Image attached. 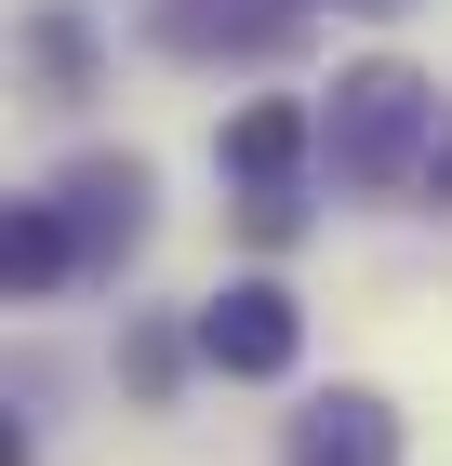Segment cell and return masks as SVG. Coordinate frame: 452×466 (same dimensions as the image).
I'll return each instance as SVG.
<instances>
[{
	"label": "cell",
	"mask_w": 452,
	"mask_h": 466,
	"mask_svg": "<svg viewBox=\"0 0 452 466\" xmlns=\"http://www.w3.org/2000/svg\"><path fill=\"white\" fill-rule=\"evenodd\" d=\"M0 267H14V293H67L80 280V240H67V214H54V200H14V227H0Z\"/></svg>",
	"instance_id": "8992f818"
},
{
	"label": "cell",
	"mask_w": 452,
	"mask_h": 466,
	"mask_svg": "<svg viewBox=\"0 0 452 466\" xmlns=\"http://www.w3.org/2000/svg\"><path fill=\"white\" fill-rule=\"evenodd\" d=\"M146 27H160V54H186V67H213V54H279V40L306 27V0H160V14H146Z\"/></svg>",
	"instance_id": "5b68a950"
},
{
	"label": "cell",
	"mask_w": 452,
	"mask_h": 466,
	"mask_svg": "<svg viewBox=\"0 0 452 466\" xmlns=\"http://www.w3.org/2000/svg\"><path fill=\"white\" fill-rule=\"evenodd\" d=\"M426 214H452V134H439V160H426Z\"/></svg>",
	"instance_id": "ba28073f"
},
{
	"label": "cell",
	"mask_w": 452,
	"mask_h": 466,
	"mask_svg": "<svg viewBox=\"0 0 452 466\" xmlns=\"http://www.w3.org/2000/svg\"><path fill=\"white\" fill-rule=\"evenodd\" d=\"M186 360H200V373H226V387H279V373L306 360V307H293L279 280H226V293H200Z\"/></svg>",
	"instance_id": "7a4b0ae2"
},
{
	"label": "cell",
	"mask_w": 452,
	"mask_h": 466,
	"mask_svg": "<svg viewBox=\"0 0 452 466\" xmlns=\"http://www.w3.org/2000/svg\"><path fill=\"white\" fill-rule=\"evenodd\" d=\"M27 54H40V67H54V80H94V40H80L67 14H40V27H27Z\"/></svg>",
	"instance_id": "52a82bcc"
},
{
	"label": "cell",
	"mask_w": 452,
	"mask_h": 466,
	"mask_svg": "<svg viewBox=\"0 0 452 466\" xmlns=\"http://www.w3.org/2000/svg\"><path fill=\"white\" fill-rule=\"evenodd\" d=\"M40 200L67 214V240H80V280H106V267H120V253L146 240V200H160V187H146V160H134V147H80V160H67L54 187H40Z\"/></svg>",
	"instance_id": "3957f363"
},
{
	"label": "cell",
	"mask_w": 452,
	"mask_h": 466,
	"mask_svg": "<svg viewBox=\"0 0 452 466\" xmlns=\"http://www.w3.org/2000/svg\"><path fill=\"white\" fill-rule=\"evenodd\" d=\"M439 80L399 67V54H359L347 80H333V107H319V160H333V187H359V200H386V187H426V160H439Z\"/></svg>",
	"instance_id": "6da1fadb"
},
{
	"label": "cell",
	"mask_w": 452,
	"mask_h": 466,
	"mask_svg": "<svg viewBox=\"0 0 452 466\" xmlns=\"http://www.w3.org/2000/svg\"><path fill=\"white\" fill-rule=\"evenodd\" d=\"M279 466H399V413L386 387H319L293 427H279Z\"/></svg>",
	"instance_id": "277c9868"
},
{
	"label": "cell",
	"mask_w": 452,
	"mask_h": 466,
	"mask_svg": "<svg viewBox=\"0 0 452 466\" xmlns=\"http://www.w3.org/2000/svg\"><path fill=\"white\" fill-rule=\"evenodd\" d=\"M359 14H386V0H359Z\"/></svg>",
	"instance_id": "9c48e42d"
}]
</instances>
